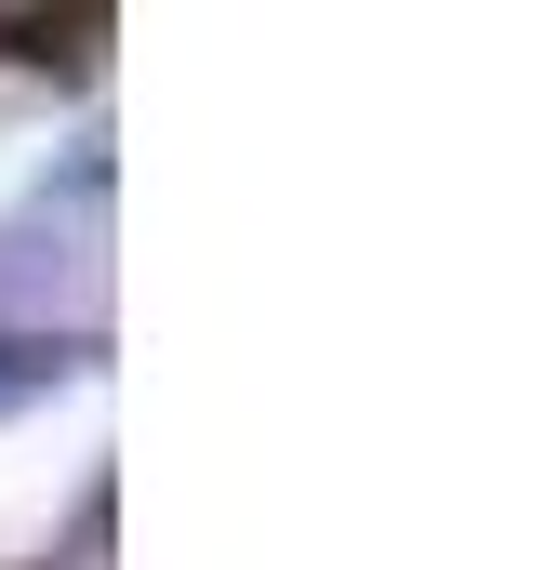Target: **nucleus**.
<instances>
[{"label": "nucleus", "mask_w": 557, "mask_h": 570, "mask_svg": "<svg viewBox=\"0 0 557 570\" xmlns=\"http://www.w3.org/2000/svg\"><path fill=\"white\" fill-rule=\"evenodd\" d=\"M80 372H94V358H80V345H53V332L0 345V425H27V412H40L53 385H80Z\"/></svg>", "instance_id": "obj_2"}, {"label": "nucleus", "mask_w": 557, "mask_h": 570, "mask_svg": "<svg viewBox=\"0 0 557 570\" xmlns=\"http://www.w3.org/2000/svg\"><path fill=\"white\" fill-rule=\"evenodd\" d=\"M107 27V0H0V53H80Z\"/></svg>", "instance_id": "obj_3"}, {"label": "nucleus", "mask_w": 557, "mask_h": 570, "mask_svg": "<svg viewBox=\"0 0 557 570\" xmlns=\"http://www.w3.org/2000/svg\"><path fill=\"white\" fill-rule=\"evenodd\" d=\"M107 199H120V173H107V134H80L13 213H0V305H27V318H94L107 305Z\"/></svg>", "instance_id": "obj_1"}]
</instances>
